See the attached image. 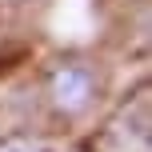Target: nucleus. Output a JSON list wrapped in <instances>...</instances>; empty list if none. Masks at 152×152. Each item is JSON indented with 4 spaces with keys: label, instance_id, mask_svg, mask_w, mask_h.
Returning <instances> with one entry per match:
<instances>
[{
    "label": "nucleus",
    "instance_id": "f03ea898",
    "mask_svg": "<svg viewBox=\"0 0 152 152\" xmlns=\"http://www.w3.org/2000/svg\"><path fill=\"white\" fill-rule=\"evenodd\" d=\"M0 152H48L40 140H32V136H4L0 140Z\"/></svg>",
    "mask_w": 152,
    "mask_h": 152
},
{
    "label": "nucleus",
    "instance_id": "f257e3e1",
    "mask_svg": "<svg viewBox=\"0 0 152 152\" xmlns=\"http://www.w3.org/2000/svg\"><path fill=\"white\" fill-rule=\"evenodd\" d=\"M96 92H100V76L84 60H60L48 72V100L60 116H80L96 100Z\"/></svg>",
    "mask_w": 152,
    "mask_h": 152
}]
</instances>
